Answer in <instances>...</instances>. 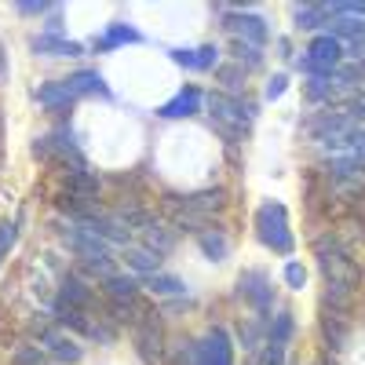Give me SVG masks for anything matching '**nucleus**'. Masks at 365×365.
Returning a JSON list of instances; mask_svg holds the SVG:
<instances>
[{
	"mask_svg": "<svg viewBox=\"0 0 365 365\" xmlns=\"http://www.w3.org/2000/svg\"><path fill=\"white\" fill-rule=\"evenodd\" d=\"M227 208V190L212 187V190H197V194H182V197H165V216L172 223V230H208L205 223L212 216H220Z\"/></svg>",
	"mask_w": 365,
	"mask_h": 365,
	"instance_id": "f257e3e1",
	"label": "nucleus"
},
{
	"mask_svg": "<svg viewBox=\"0 0 365 365\" xmlns=\"http://www.w3.org/2000/svg\"><path fill=\"white\" fill-rule=\"evenodd\" d=\"M205 110L208 120L227 143H241L249 139V128L256 120V106L252 103H241L237 96H227V91H208L205 96Z\"/></svg>",
	"mask_w": 365,
	"mask_h": 365,
	"instance_id": "f03ea898",
	"label": "nucleus"
},
{
	"mask_svg": "<svg viewBox=\"0 0 365 365\" xmlns=\"http://www.w3.org/2000/svg\"><path fill=\"white\" fill-rule=\"evenodd\" d=\"M314 259L325 274V285H344V289H354L361 285V267L354 259V249H347L336 234H325L314 241Z\"/></svg>",
	"mask_w": 365,
	"mask_h": 365,
	"instance_id": "7ed1b4c3",
	"label": "nucleus"
},
{
	"mask_svg": "<svg viewBox=\"0 0 365 365\" xmlns=\"http://www.w3.org/2000/svg\"><path fill=\"white\" fill-rule=\"evenodd\" d=\"M256 237L274 256H292L296 237H292V227H289V208L282 201H263L256 208Z\"/></svg>",
	"mask_w": 365,
	"mask_h": 365,
	"instance_id": "20e7f679",
	"label": "nucleus"
},
{
	"mask_svg": "<svg viewBox=\"0 0 365 365\" xmlns=\"http://www.w3.org/2000/svg\"><path fill=\"white\" fill-rule=\"evenodd\" d=\"M175 365H234V336L223 325H212L201 340H190L179 351Z\"/></svg>",
	"mask_w": 365,
	"mask_h": 365,
	"instance_id": "39448f33",
	"label": "nucleus"
},
{
	"mask_svg": "<svg viewBox=\"0 0 365 365\" xmlns=\"http://www.w3.org/2000/svg\"><path fill=\"white\" fill-rule=\"evenodd\" d=\"M132 347H135L143 365H165L168 344H165V325H161L154 307H143V314L135 318V325H132Z\"/></svg>",
	"mask_w": 365,
	"mask_h": 365,
	"instance_id": "423d86ee",
	"label": "nucleus"
},
{
	"mask_svg": "<svg viewBox=\"0 0 365 365\" xmlns=\"http://www.w3.org/2000/svg\"><path fill=\"white\" fill-rule=\"evenodd\" d=\"M340 63H344V44L329 34H314L307 51H303V58H296V66L307 77H329Z\"/></svg>",
	"mask_w": 365,
	"mask_h": 365,
	"instance_id": "0eeeda50",
	"label": "nucleus"
},
{
	"mask_svg": "<svg viewBox=\"0 0 365 365\" xmlns=\"http://www.w3.org/2000/svg\"><path fill=\"white\" fill-rule=\"evenodd\" d=\"M237 296L252 307V314L259 322H270V311H274V285H270V274L259 270V267H249L237 274Z\"/></svg>",
	"mask_w": 365,
	"mask_h": 365,
	"instance_id": "6e6552de",
	"label": "nucleus"
},
{
	"mask_svg": "<svg viewBox=\"0 0 365 365\" xmlns=\"http://www.w3.org/2000/svg\"><path fill=\"white\" fill-rule=\"evenodd\" d=\"M58 234H63V245H66L77 259H113V249L106 245V241L96 237V234H88V230L77 227V223L58 227Z\"/></svg>",
	"mask_w": 365,
	"mask_h": 365,
	"instance_id": "1a4fd4ad",
	"label": "nucleus"
},
{
	"mask_svg": "<svg viewBox=\"0 0 365 365\" xmlns=\"http://www.w3.org/2000/svg\"><path fill=\"white\" fill-rule=\"evenodd\" d=\"M223 26L230 29V34L241 41V44H252V48H263L267 41H270V26L259 19V15H252V11H227L223 15Z\"/></svg>",
	"mask_w": 365,
	"mask_h": 365,
	"instance_id": "9d476101",
	"label": "nucleus"
},
{
	"mask_svg": "<svg viewBox=\"0 0 365 365\" xmlns=\"http://www.w3.org/2000/svg\"><path fill=\"white\" fill-rule=\"evenodd\" d=\"M41 347L48 351L51 365H81L84 361V347L70 336V332H63V329H48L41 336Z\"/></svg>",
	"mask_w": 365,
	"mask_h": 365,
	"instance_id": "9b49d317",
	"label": "nucleus"
},
{
	"mask_svg": "<svg viewBox=\"0 0 365 365\" xmlns=\"http://www.w3.org/2000/svg\"><path fill=\"white\" fill-rule=\"evenodd\" d=\"M197 110H205V91L194 88V84H187V88H179L172 99H165L158 106V117H165V120H187Z\"/></svg>",
	"mask_w": 365,
	"mask_h": 365,
	"instance_id": "f8f14e48",
	"label": "nucleus"
},
{
	"mask_svg": "<svg viewBox=\"0 0 365 365\" xmlns=\"http://www.w3.org/2000/svg\"><path fill=\"white\" fill-rule=\"evenodd\" d=\"M91 303H96V296H91V282H84L81 274H66V278L58 282V299H55V307L91 311ZM55 307H51V311H55Z\"/></svg>",
	"mask_w": 365,
	"mask_h": 365,
	"instance_id": "ddd939ff",
	"label": "nucleus"
},
{
	"mask_svg": "<svg viewBox=\"0 0 365 365\" xmlns=\"http://www.w3.org/2000/svg\"><path fill=\"white\" fill-rule=\"evenodd\" d=\"M318 329H322V340L329 351H344L351 344V318L344 311H329L322 307V318H318Z\"/></svg>",
	"mask_w": 365,
	"mask_h": 365,
	"instance_id": "4468645a",
	"label": "nucleus"
},
{
	"mask_svg": "<svg viewBox=\"0 0 365 365\" xmlns=\"http://www.w3.org/2000/svg\"><path fill=\"white\" fill-rule=\"evenodd\" d=\"M91 44H96V51H117L125 44H143V34L135 26H128V22H110L103 29V37H96Z\"/></svg>",
	"mask_w": 365,
	"mask_h": 365,
	"instance_id": "2eb2a0df",
	"label": "nucleus"
},
{
	"mask_svg": "<svg viewBox=\"0 0 365 365\" xmlns=\"http://www.w3.org/2000/svg\"><path fill=\"white\" fill-rule=\"evenodd\" d=\"M139 237H143V249H150V252H158V256L172 252V245H175V234H172V223H158V220H146V223L139 227Z\"/></svg>",
	"mask_w": 365,
	"mask_h": 365,
	"instance_id": "dca6fc26",
	"label": "nucleus"
},
{
	"mask_svg": "<svg viewBox=\"0 0 365 365\" xmlns=\"http://www.w3.org/2000/svg\"><path fill=\"white\" fill-rule=\"evenodd\" d=\"M63 81H66V88H70L73 99H81V96H110L99 70H77V73H70V77H63Z\"/></svg>",
	"mask_w": 365,
	"mask_h": 365,
	"instance_id": "f3484780",
	"label": "nucleus"
},
{
	"mask_svg": "<svg viewBox=\"0 0 365 365\" xmlns=\"http://www.w3.org/2000/svg\"><path fill=\"white\" fill-rule=\"evenodd\" d=\"M139 289H143V282L135 278V274H110V278L103 282V292L113 299V303H132V299H139Z\"/></svg>",
	"mask_w": 365,
	"mask_h": 365,
	"instance_id": "a211bd4d",
	"label": "nucleus"
},
{
	"mask_svg": "<svg viewBox=\"0 0 365 365\" xmlns=\"http://www.w3.org/2000/svg\"><path fill=\"white\" fill-rule=\"evenodd\" d=\"M37 103H41L44 110H66V106H73L77 99L70 96L66 81L58 77V81H48V84H41V88H37Z\"/></svg>",
	"mask_w": 365,
	"mask_h": 365,
	"instance_id": "6ab92c4d",
	"label": "nucleus"
},
{
	"mask_svg": "<svg viewBox=\"0 0 365 365\" xmlns=\"http://www.w3.org/2000/svg\"><path fill=\"white\" fill-rule=\"evenodd\" d=\"M197 245H201L205 259H212V263H223V259H227V252H230V241H227V234H223L220 227L201 230V234H197Z\"/></svg>",
	"mask_w": 365,
	"mask_h": 365,
	"instance_id": "aec40b11",
	"label": "nucleus"
},
{
	"mask_svg": "<svg viewBox=\"0 0 365 365\" xmlns=\"http://www.w3.org/2000/svg\"><path fill=\"white\" fill-rule=\"evenodd\" d=\"M29 48H34L37 55H84V44H77L70 37H48V34L34 37Z\"/></svg>",
	"mask_w": 365,
	"mask_h": 365,
	"instance_id": "412c9836",
	"label": "nucleus"
},
{
	"mask_svg": "<svg viewBox=\"0 0 365 365\" xmlns=\"http://www.w3.org/2000/svg\"><path fill=\"white\" fill-rule=\"evenodd\" d=\"M296 336V314L292 311H278V314H270V325H267V344H282L289 347Z\"/></svg>",
	"mask_w": 365,
	"mask_h": 365,
	"instance_id": "4be33fe9",
	"label": "nucleus"
},
{
	"mask_svg": "<svg viewBox=\"0 0 365 365\" xmlns=\"http://www.w3.org/2000/svg\"><path fill=\"white\" fill-rule=\"evenodd\" d=\"M292 19H296V29H314V34H318L322 26H329L332 8L329 4H299L292 11Z\"/></svg>",
	"mask_w": 365,
	"mask_h": 365,
	"instance_id": "5701e85b",
	"label": "nucleus"
},
{
	"mask_svg": "<svg viewBox=\"0 0 365 365\" xmlns=\"http://www.w3.org/2000/svg\"><path fill=\"white\" fill-rule=\"evenodd\" d=\"M120 256H125V263H128L135 274H146V278L161 270V256H158V252H150V249H143V245H128Z\"/></svg>",
	"mask_w": 365,
	"mask_h": 365,
	"instance_id": "b1692460",
	"label": "nucleus"
},
{
	"mask_svg": "<svg viewBox=\"0 0 365 365\" xmlns=\"http://www.w3.org/2000/svg\"><path fill=\"white\" fill-rule=\"evenodd\" d=\"M154 296H187L190 289H187V282L182 278H175V274H165V270H158V274H150V278L143 282Z\"/></svg>",
	"mask_w": 365,
	"mask_h": 365,
	"instance_id": "393cba45",
	"label": "nucleus"
},
{
	"mask_svg": "<svg viewBox=\"0 0 365 365\" xmlns=\"http://www.w3.org/2000/svg\"><path fill=\"white\" fill-rule=\"evenodd\" d=\"M11 365H51V358L41 344H19L11 351Z\"/></svg>",
	"mask_w": 365,
	"mask_h": 365,
	"instance_id": "a878e982",
	"label": "nucleus"
},
{
	"mask_svg": "<svg viewBox=\"0 0 365 365\" xmlns=\"http://www.w3.org/2000/svg\"><path fill=\"white\" fill-rule=\"evenodd\" d=\"M15 241H19V220H0V267L15 249Z\"/></svg>",
	"mask_w": 365,
	"mask_h": 365,
	"instance_id": "bb28decb",
	"label": "nucleus"
},
{
	"mask_svg": "<svg viewBox=\"0 0 365 365\" xmlns=\"http://www.w3.org/2000/svg\"><path fill=\"white\" fill-rule=\"evenodd\" d=\"M220 81L227 84V96H234V91H245V70H241L237 63L220 66Z\"/></svg>",
	"mask_w": 365,
	"mask_h": 365,
	"instance_id": "cd10ccee",
	"label": "nucleus"
},
{
	"mask_svg": "<svg viewBox=\"0 0 365 365\" xmlns=\"http://www.w3.org/2000/svg\"><path fill=\"white\" fill-rule=\"evenodd\" d=\"M282 278H285V285H289L292 292H299L303 285H307V270H303V263L289 259V263H285V270H282Z\"/></svg>",
	"mask_w": 365,
	"mask_h": 365,
	"instance_id": "c85d7f7f",
	"label": "nucleus"
},
{
	"mask_svg": "<svg viewBox=\"0 0 365 365\" xmlns=\"http://www.w3.org/2000/svg\"><path fill=\"white\" fill-rule=\"evenodd\" d=\"M245 58V66H259L263 63V48H252V44H234V63H241Z\"/></svg>",
	"mask_w": 365,
	"mask_h": 365,
	"instance_id": "c756f323",
	"label": "nucleus"
},
{
	"mask_svg": "<svg viewBox=\"0 0 365 365\" xmlns=\"http://www.w3.org/2000/svg\"><path fill=\"white\" fill-rule=\"evenodd\" d=\"M285 351H289V347H282V344H263V351H259V365H289Z\"/></svg>",
	"mask_w": 365,
	"mask_h": 365,
	"instance_id": "7c9ffc66",
	"label": "nucleus"
},
{
	"mask_svg": "<svg viewBox=\"0 0 365 365\" xmlns=\"http://www.w3.org/2000/svg\"><path fill=\"white\" fill-rule=\"evenodd\" d=\"M168 58L175 66H182V70H197V48H172Z\"/></svg>",
	"mask_w": 365,
	"mask_h": 365,
	"instance_id": "2f4dec72",
	"label": "nucleus"
},
{
	"mask_svg": "<svg viewBox=\"0 0 365 365\" xmlns=\"http://www.w3.org/2000/svg\"><path fill=\"white\" fill-rule=\"evenodd\" d=\"M197 70H220V48L216 44L197 48Z\"/></svg>",
	"mask_w": 365,
	"mask_h": 365,
	"instance_id": "473e14b6",
	"label": "nucleus"
},
{
	"mask_svg": "<svg viewBox=\"0 0 365 365\" xmlns=\"http://www.w3.org/2000/svg\"><path fill=\"white\" fill-rule=\"evenodd\" d=\"M15 8H19V15L34 19V15H48V11H55L58 4H48V0H22V4H15Z\"/></svg>",
	"mask_w": 365,
	"mask_h": 365,
	"instance_id": "72a5a7b5",
	"label": "nucleus"
},
{
	"mask_svg": "<svg viewBox=\"0 0 365 365\" xmlns=\"http://www.w3.org/2000/svg\"><path fill=\"white\" fill-rule=\"evenodd\" d=\"M285 91H289V77H285V73H274V77L267 81V91H263V96L274 103V99H282Z\"/></svg>",
	"mask_w": 365,
	"mask_h": 365,
	"instance_id": "f704fd0d",
	"label": "nucleus"
},
{
	"mask_svg": "<svg viewBox=\"0 0 365 365\" xmlns=\"http://www.w3.org/2000/svg\"><path fill=\"white\" fill-rule=\"evenodd\" d=\"M0 84H8V48L0 41Z\"/></svg>",
	"mask_w": 365,
	"mask_h": 365,
	"instance_id": "c9c22d12",
	"label": "nucleus"
},
{
	"mask_svg": "<svg viewBox=\"0 0 365 365\" xmlns=\"http://www.w3.org/2000/svg\"><path fill=\"white\" fill-rule=\"evenodd\" d=\"M245 365H259V351H252V358H249Z\"/></svg>",
	"mask_w": 365,
	"mask_h": 365,
	"instance_id": "e433bc0d",
	"label": "nucleus"
},
{
	"mask_svg": "<svg viewBox=\"0 0 365 365\" xmlns=\"http://www.w3.org/2000/svg\"><path fill=\"white\" fill-rule=\"evenodd\" d=\"M311 365H318V361H311Z\"/></svg>",
	"mask_w": 365,
	"mask_h": 365,
	"instance_id": "4c0bfd02",
	"label": "nucleus"
}]
</instances>
